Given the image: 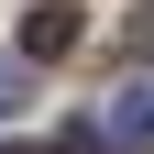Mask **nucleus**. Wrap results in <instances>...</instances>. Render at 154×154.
Segmentation results:
<instances>
[{
	"mask_svg": "<svg viewBox=\"0 0 154 154\" xmlns=\"http://www.w3.org/2000/svg\"><path fill=\"white\" fill-rule=\"evenodd\" d=\"M22 44H33V55H66V44H77V11H66V0H44V11L22 22Z\"/></svg>",
	"mask_w": 154,
	"mask_h": 154,
	"instance_id": "obj_1",
	"label": "nucleus"
},
{
	"mask_svg": "<svg viewBox=\"0 0 154 154\" xmlns=\"http://www.w3.org/2000/svg\"><path fill=\"white\" fill-rule=\"evenodd\" d=\"M110 132H121L132 154H154V99H143V88H121V110H110Z\"/></svg>",
	"mask_w": 154,
	"mask_h": 154,
	"instance_id": "obj_2",
	"label": "nucleus"
},
{
	"mask_svg": "<svg viewBox=\"0 0 154 154\" xmlns=\"http://www.w3.org/2000/svg\"><path fill=\"white\" fill-rule=\"evenodd\" d=\"M22 99H33V66H22V55H0V121H11Z\"/></svg>",
	"mask_w": 154,
	"mask_h": 154,
	"instance_id": "obj_3",
	"label": "nucleus"
},
{
	"mask_svg": "<svg viewBox=\"0 0 154 154\" xmlns=\"http://www.w3.org/2000/svg\"><path fill=\"white\" fill-rule=\"evenodd\" d=\"M55 154H110V143H99V132H66V143H55Z\"/></svg>",
	"mask_w": 154,
	"mask_h": 154,
	"instance_id": "obj_4",
	"label": "nucleus"
}]
</instances>
